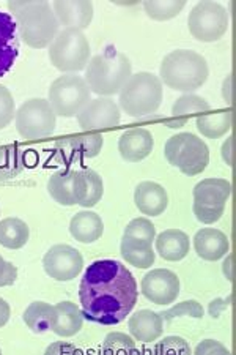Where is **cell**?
<instances>
[{
	"label": "cell",
	"instance_id": "40",
	"mask_svg": "<svg viewBox=\"0 0 236 355\" xmlns=\"http://www.w3.org/2000/svg\"><path fill=\"white\" fill-rule=\"evenodd\" d=\"M16 278H18V268L0 256V288L15 284Z\"/></svg>",
	"mask_w": 236,
	"mask_h": 355
},
{
	"label": "cell",
	"instance_id": "31",
	"mask_svg": "<svg viewBox=\"0 0 236 355\" xmlns=\"http://www.w3.org/2000/svg\"><path fill=\"white\" fill-rule=\"evenodd\" d=\"M186 7L184 0H147L143 2L147 15L154 21H169L181 13V10Z\"/></svg>",
	"mask_w": 236,
	"mask_h": 355
},
{
	"label": "cell",
	"instance_id": "21",
	"mask_svg": "<svg viewBox=\"0 0 236 355\" xmlns=\"http://www.w3.org/2000/svg\"><path fill=\"white\" fill-rule=\"evenodd\" d=\"M194 248L205 261H219L230 250V242L226 234L219 229L205 227L194 236Z\"/></svg>",
	"mask_w": 236,
	"mask_h": 355
},
{
	"label": "cell",
	"instance_id": "44",
	"mask_svg": "<svg viewBox=\"0 0 236 355\" xmlns=\"http://www.w3.org/2000/svg\"><path fill=\"white\" fill-rule=\"evenodd\" d=\"M10 314H11L10 305L3 299H0V327H3V325L8 322Z\"/></svg>",
	"mask_w": 236,
	"mask_h": 355
},
{
	"label": "cell",
	"instance_id": "5",
	"mask_svg": "<svg viewBox=\"0 0 236 355\" xmlns=\"http://www.w3.org/2000/svg\"><path fill=\"white\" fill-rule=\"evenodd\" d=\"M120 107L131 117H145L156 112L163 103V83L153 73L140 71L118 92Z\"/></svg>",
	"mask_w": 236,
	"mask_h": 355
},
{
	"label": "cell",
	"instance_id": "38",
	"mask_svg": "<svg viewBox=\"0 0 236 355\" xmlns=\"http://www.w3.org/2000/svg\"><path fill=\"white\" fill-rule=\"evenodd\" d=\"M154 354H180V355H191V347L189 343L180 336H167L163 341L158 343L156 347L153 349Z\"/></svg>",
	"mask_w": 236,
	"mask_h": 355
},
{
	"label": "cell",
	"instance_id": "34",
	"mask_svg": "<svg viewBox=\"0 0 236 355\" xmlns=\"http://www.w3.org/2000/svg\"><path fill=\"white\" fill-rule=\"evenodd\" d=\"M123 237L137 240V242L153 243L154 237H156V229L148 218H136L126 226Z\"/></svg>",
	"mask_w": 236,
	"mask_h": 355
},
{
	"label": "cell",
	"instance_id": "45",
	"mask_svg": "<svg viewBox=\"0 0 236 355\" xmlns=\"http://www.w3.org/2000/svg\"><path fill=\"white\" fill-rule=\"evenodd\" d=\"M224 273L230 282H233V256H228L227 261L224 262Z\"/></svg>",
	"mask_w": 236,
	"mask_h": 355
},
{
	"label": "cell",
	"instance_id": "26",
	"mask_svg": "<svg viewBox=\"0 0 236 355\" xmlns=\"http://www.w3.org/2000/svg\"><path fill=\"white\" fill-rule=\"evenodd\" d=\"M197 130L205 137L210 139H219L224 135H227L232 130L233 125V112L232 111H221V112H211L200 116L195 120Z\"/></svg>",
	"mask_w": 236,
	"mask_h": 355
},
{
	"label": "cell",
	"instance_id": "8",
	"mask_svg": "<svg viewBox=\"0 0 236 355\" xmlns=\"http://www.w3.org/2000/svg\"><path fill=\"white\" fill-rule=\"evenodd\" d=\"M91 100V92L84 78L78 74H63L51 84L49 105L55 116L74 117Z\"/></svg>",
	"mask_w": 236,
	"mask_h": 355
},
{
	"label": "cell",
	"instance_id": "35",
	"mask_svg": "<svg viewBox=\"0 0 236 355\" xmlns=\"http://www.w3.org/2000/svg\"><path fill=\"white\" fill-rule=\"evenodd\" d=\"M139 349L136 347V343L131 336L115 331L109 334L102 345V354H137Z\"/></svg>",
	"mask_w": 236,
	"mask_h": 355
},
{
	"label": "cell",
	"instance_id": "22",
	"mask_svg": "<svg viewBox=\"0 0 236 355\" xmlns=\"http://www.w3.org/2000/svg\"><path fill=\"white\" fill-rule=\"evenodd\" d=\"M131 335L140 343H152L163 335L164 319L152 310H140L129 318Z\"/></svg>",
	"mask_w": 236,
	"mask_h": 355
},
{
	"label": "cell",
	"instance_id": "17",
	"mask_svg": "<svg viewBox=\"0 0 236 355\" xmlns=\"http://www.w3.org/2000/svg\"><path fill=\"white\" fill-rule=\"evenodd\" d=\"M19 33L15 18L0 11V78L13 68L19 55Z\"/></svg>",
	"mask_w": 236,
	"mask_h": 355
},
{
	"label": "cell",
	"instance_id": "46",
	"mask_svg": "<svg viewBox=\"0 0 236 355\" xmlns=\"http://www.w3.org/2000/svg\"><path fill=\"white\" fill-rule=\"evenodd\" d=\"M0 354H2V351H0Z\"/></svg>",
	"mask_w": 236,
	"mask_h": 355
},
{
	"label": "cell",
	"instance_id": "18",
	"mask_svg": "<svg viewBox=\"0 0 236 355\" xmlns=\"http://www.w3.org/2000/svg\"><path fill=\"white\" fill-rule=\"evenodd\" d=\"M54 15L59 24L66 28H82L89 27L93 19V3L87 0H57L53 5Z\"/></svg>",
	"mask_w": 236,
	"mask_h": 355
},
{
	"label": "cell",
	"instance_id": "6",
	"mask_svg": "<svg viewBox=\"0 0 236 355\" xmlns=\"http://www.w3.org/2000/svg\"><path fill=\"white\" fill-rule=\"evenodd\" d=\"M49 59L62 73H79L90 62V43L82 31L65 28L49 46Z\"/></svg>",
	"mask_w": 236,
	"mask_h": 355
},
{
	"label": "cell",
	"instance_id": "20",
	"mask_svg": "<svg viewBox=\"0 0 236 355\" xmlns=\"http://www.w3.org/2000/svg\"><path fill=\"white\" fill-rule=\"evenodd\" d=\"M134 202L143 215L159 216L169 205V196L164 187L156 182H142L134 191Z\"/></svg>",
	"mask_w": 236,
	"mask_h": 355
},
{
	"label": "cell",
	"instance_id": "25",
	"mask_svg": "<svg viewBox=\"0 0 236 355\" xmlns=\"http://www.w3.org/2000/svg\"><path fill=\"white\" fill-rule=\"evenodd\" d=\"M70 232L80 243H93L105 232V223L95 211H79L71 218Z\"/></svg>",
	"mask_w": 236,
	"mask_h": 355
},
{
	"label": "cell",
	"instance_id": "37",
	"mask_svg": "<svg viewBox=\"0 0 236 355\" xmlns=\"http://www.w3.org/2000/svg\"><path fill=\"white\" fill-rule=\"evenodd\" d=\"M16 116V106L11 92L0 84V130L13 122V117Z\"/></svg>",
	"mask_w": 236,
	"mask_h": 355
},
{
	"label": "cell",
	"instance_id": "11",
	"mask_svg": "<svg viewBox=\"0 0 236 355\" xmlns=\"http://www.w3.org/2000/svg\"><path fill=\"white\" fill-rule=\"evenodd\" d=\"M188 27L191 35L201 43L217 42L228 28V13L217 2H200L189 13Z\"/></svg>",
	"mask_w": 236,
	"mask_h": 355
},
{
	"label": "cell",
	"instance_id": "29",
	"mask_svg": "<svg viewBox=\"0 0 236 355\" xmlns=\"http://www.w3.org/2000/svg\"><path fill=\"white\" fill-rule=\"evenodd\" d=\"M24 322L33 334H44L51 330L54 320V306L46 302H33L24 313Z\"/></svg>",
	"mask_w": 236,
	"mask_h": 355
},
{
	"label": "cell",
	"instance_id": "12",
	"mask_svg": "<svg viewBox=\"0 0 236 355\" xmlns=\"http://www.w3.org/2000/svg\"><path fill=\"white\" fill-rule=\"evenodd\" d=\"M102 144H105V137L101 133L62 137L54 144V155L59 163L70 166L85 158H95L101 152Z\"/></svg>",
	"mask_w": 236,
	"mask_h": 355
},
{
	"label": "cell",
	"instance_id": "43",
	"mask_svg": "<svg viewBox=\"0 0 236 355\" xmlns=\"http://www.w3.org/2000/svg\"><path fill=\"white\" fill-rule=\"evenodd\" d=\"M60 352H79L70 345H63V343H55L54 346H49L46 349V354H60Z\"/></svg>",
	"mask_w": 236,
	"mask_h": 355
},
{
	"label": "cell",
	"instance_id": "30",
	"mask_svg": "<svg viewBox=\"0 0 236 355\" xmlns=\"http://www.w3.org/2000/svg\"><path fill=\"white\" fill-rule=\"evenodd\" d=\"M24 169V152L18 146L0 147V180H11Z\"/></svg>",
	"mask_w": 236,
	"mask_h": 355
},
{
	"label": "cell",
	"instance_id": "24",
	"mask_svg": "<svg viewBox=\"0 0 236 355\" xmlns=\"http://www.w3.org/2000/svg\"><path fill=\"white\" fill-rule=\"evenodd\" d=\"M156 239V251L158 254L165 261L178 262L189 254V242L188 234L180 229H167L161 232Z\"/></svg>",
	"mask_w": 236,
	"mask_h": 355
},
{
	"label": "cell",
	"instance_id": "32",
	"mask_svg": "<svg viewBox=\"0 0 236 355\" xmlns=\"http://www.w3.org/2000/svg\"><path fill=\"white\" fill-rule=\"evenodd\" d=\"M84 174V199L80 205L85 209H90L100 202L102 194H105V183L100 174L95 173L93 169H80Z\"/></svg>",
	"mask_w": 236,
	"mask_h": 355
},
{
	"label": "cell",
	"instance_id": "36",
	"mask_svg": "<svg viewBox=\"0 0 236 355\" xmlns=\"http://www.w3.org/2000/svg\"><path fill=\"white\" fill-rule=\"evenodd\" d=\"M203 308H201V305L199 302L195 300H188V302H181L180 305L176 306H172L170 310L164 311L163 314H161V318H163L164 320H170L175 319V318H181V316H191L194 319H201L203 318Z\"/></svg>",
	"mask_w": 236,
	"mask_h": 355
},
{
	"label": "cell",
	"instance_id": "42",
	"mask_svg": "<svg viewBox=\"0 0 236 355\" xmlns=\"http://www.w3.org/2000/svg\"><path fill=\"white\" fill-rule=\"evenodd\" d=\"M222 95H224V100H226L228 105H232L233 103V74H228L226 81H224Z\"/></svg>",
	"mask_w": 236,
	"mask_h": 355
},
{
	"label": "cell",
	"instance_id": "4",
	"mask_svg": "<svg viewBox=\"0 0 236 355\" xmlns=\"http://www.w3.org/2000/svg\"><path fill=\"white\" fill-rule=\"evenodd\" d=\"M159 73L161 83H164L167 87L192 92L206 83L210 70L203 55L195 51L176 49L164 57Z\"/></svg>",
	"mask_w": 236,
	"mask_h": 355
},
{
	"label": "cell",
	"instance_id": "15",
	"mask_svg": "<svg viewBox=\"0 0 236 355\" xmlns=\"http://www.w3.org/2000/svg\"><path fill=\"white\" fill-rule=\"evenodd\" d=\"M48 191L62 205H80L84 199L82 171L65 169L53 174L48 182Z\"/></svg>",
	"mask_w": 236,
	"mask_h": 355
},
{
	"label": "cell",
	"instance_id": "23",
	"mask_svg": "<svg viewBox=\"0 0 236 355\" xmlns=\"http://www.w3.org/2000/svg\"><path fill=\"white\" fill-rule=\"evenodd\" d=\"M84 314L82 310L73 302H60L54 306V320L51 330L55 335L68 338L76 335L82 329Z\"/></svg>",
	"mask_w": 236,
	"mask_h": 355
},
{
	"label": "cell",
	"instance_id": "27",
	"mask_svg": "<svg viewBox=\"0 0 236 355\" xmlns=\"http://www.w3.org/2000/svg\"><path fill=\"white\" fill-rule=\"evenodd\" d=\"M30 229L19 218H5L0 221V245L8 250H19L28 242Z\"/></svg>",
	"mask_w": 236,
	"mask_h": 355
},
{
	"label": "cell",
	"instance_id": "9",
	"mask_svg": "<svg viewBox=\"0 0 236 355\" xmlns=\"http://www.w3.org/2000/svg\"><path fill=\"white\" fill-rule=\"evenodd\" d=\"M194 215L197 220L211 225L221 220L226 204L232 194V185L224 179H205L194 187Z\"/></svg>",
	"mask_w": 236,
	"mask_h": 355
},
{
	"label": "cell",
	"instance_id": "41",
	"mask_svg": "<svg viewBox=\"0 0 236 355\" xmlns=\"http://www.w3.org/2000/svg\"><path fill=\"white\" fill-rule=\"evenodd\" d=\"M222 158L228 166L235 164V137L230 136L222 146Z\"/></svg>",
	"mask_w": 236,
	"mask_h": 355
},
{
	"label": "cell",
	"instance_id": "2",
	"mask_svg": "<svg viewBox=\"0 0 236 355\" xmlns=\"http://www.w3.org/2000/svg\"><path fill=\"white\" fill-rule=\"evenodd\" d=\"M19 38L27 46L43 49L51 46L59 33V21L48 2H10Z\"/></svg>",
	"mask_w": 236,
	"mask_h": 355
},
{
	"label": "cell",
	"instance_id": "19",
	"mask_svg": "<svg viewBox=\"0 0 236 355\" xmlns=\"http://www.w3.org/2000/svg\"><path fill=\"white\" fill-rule=\"evenodd\" d=\"M154 139L148 130L132 128L125 131L118 141V152L123 159L129 163H137L145 159L152 153Z\"/></svg>",
	"mask_w": 236,
	"mask_h": 355
},
{
	"label": "cell",
	"instance_id": "39",
	"mask_svg": "<svg viewBox=\"0 0 236 355\" xmlns=\"http://www.w3.org/2000/svg\"><path fill=\"white\" fill-rule=\"evenodd\" d=\"M228 349L219 341L205 340L195 347V355H228Z\"/></svg>",
	"mask_w": 236,
	"mask_h": 355
},
{
	"label": "cell",
	"instance_id": "33",
	"mask_svg": "<svg viewBox=\"0 0 236 355\" xmlns=\"http://www.w3.org/2000/svg\"><path fill=\"white\" fill-rule=\"evenodd\" d=\"M208 111H210L208 101L194 94H186L180 96V98L175 101L174 107H172V114H174V117H183L186 116V114H205Z\"/></svg>",
	"mask_w": 236,
	"mask_h": 355
},
{
	"label": "cell",
	"instance_id": "1",
	"mask_svg": "<svg viewBox=\"0 0 236 355\" xmlns=\"http://www.w3.org/2000/svg\"><path fill=\"white\" fill-rule=\"evenodd\" d=\"M84 319L117 325L134 310L139 291L132 273L115 259L96 261L85 270L79 286Z\"/></svg>",
	"mask_w": 236,
	"mask_h": 355
},
{
	"label": "cell",
	"instance_id": "10",
	"mask_svg": "<svg viewBox=\"0 0 236 355\" xmlns=\"http://www.w3.org/2000/svg\"><path fill=\"white\" fill-rule=\"evenodd\" d=\"M15 117L18 133L27 141L44 139L55 130L57 116L48 100L33 98L26 101Z\"/></svg>",
	"mask_w": 236,
	"mask_h": 355
},
{
	"label": "cell",
	"instance_id": "7",
	"mask_svg": "<svg viewBox=\"0 0 236 355\" xmlns=\"http://www.w3.org/2000/svg\"><path fill=\"white\" fill-rule=\"evenodd\" d=\"M164 155L172 166L184 175H197L203 173L210 163V148L192 133H178L167 141Z\"/></svg>",
	"mask_w": 236,
	"mask_h": 355
},
{
	"label": "cell",
	"instance_id": "28",
	"mask_svg": "<svg viewBox=\"0 0 236 355\" xmlns=\"http://www.w3.org/2000/svg\"><path fill=\"white\" fill-rule=\"evenodd\" d=\"M120 251H122V256L126 262H129L131 266L137 268H148L156 261V254L152 248V243L147 242H137V240L123 237Z\"/></svg>",
	"mask_w": 236,
	"mask_h": 355
},
{
	"label": "cell",
	"instance_id": "3",
	"mask_svg": "<svg viewBox=\"0 0 236 355\" xmlns=\"http://www.w3.org/2000/svg\"><path fill=\"white\" fill-rule=\"evenodd\" d=\"M132 74L131 60L109 46L102 54L91 57L85 68V83L90 92L100 96H111L122 90Z\"/></svg>",
	"mask_w": 236,
	"mask_h": 355
},
{
	"label": "cell",
	"instance_id": "14",
	"mask_svg": "<svg viewBox=\"0 0 236 355\" xmlns=\"http://www.w3.org/2000/svg\"><path fill=\"white\" fill-rule=\"evenodd\" d=\"M142 294L154 305H170L180 295V278L167 268H154L142 279Z\"/></svg>",
	"mask_w": 236,
	"mask_h": 355
},
{
	"label": "cell",
	"instance_id": "13",
	"mask_svg": "<svg viewBox=\"0 0 236 355\" xmlns=\"http://www.w3.org/2000/svg\"><path fill=\"white\" fill-rule=\"evenodd\" d=\"M44 272L57 282H70L82 272L84 257L70 245H55L43 257Z\"/></svg>",
	"mask_w": 236,
	"mask_h": 355
},
{
	"label": "cell",
	"instance_id": "16",
	"mask_svg": "<svg viewBox=\"0 0 236 355\" xmlns=\"http://www.w3.org/2000/svg\"><path fill=\"white\" fill-rule=\"evenodd\" d=\"M120 107L111 98L90 100L78 114V122L82 130H100L117 127L120 123Z\"/></svg>",
	"mask_w": 236,
	"mask_h": 355
}]
</instances>
